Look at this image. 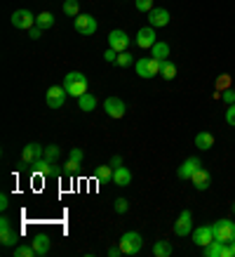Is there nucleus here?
<instances>
[{"label": "nucleus", "instance_id": "nucleus-31", "mask_svg": "<svg viewBox=\"0 0 235 257\" xmlns=\"http://www.w3.org/2000/svg\"><path fill=\"white\" fill-rule=\"evenodd\" d=\"M134 59H132V55H130V52H118V59H116V64L118 66H130V64H132Z\"/></svg>", "mask_w": 235, "mask_h": 257}, {"label": "nucleus", "instance_id": "nucleus-42", "mask_svg": "<svg viewBox=\"0 0 235 257\" xmlns=\"http://www.w3.org/2000/svg\"><path fill=\"white\" fill-rule=\"evenodd\" d=\"M110 168H113V170H116V168H120V165H122V158H120V156H113V158H110Z\"/></svg>", "mask_w": 235, "mask_h": 257}, {"label": "nucleus", "instance_id": "nucleus-7", "mask_svg": "<svg viewBox=\"0 0 235 257\" xmlns=\"http://www.w3.org/2000/svg\"><path fill=\"white\" fill-rule=\"evenodd\" d=\"M66 87L64 85H52L50 87V90H47V106H50V109H62L64 106V101H66Z\"/></svg>", "mask_w": 235, "mask_h": 257}, {"label": "nucleus", "instance_id": "nucleus-10", "mask_svg": "<svg viewBox=\"0 0 235 257\" xmlns=\"http://www.w3.org/2000/svg\"><path fill=\"white\" fill-rule=\"evenodd\" d=\"M12 24H14V29H33L36 26V17L28 12V10H14V15H12Z\"/></svg>", "mask_w": 235, "mask_h": 257}, {"label": "nucleus", "instance_id": "nucleus-23", "mask_svg": "<svg viewBox=\"0 0 235 257\" xmlns=\"http://www.w3.org/2000/svg\"><path fill=\"white\" fill-rule=\"evenodd\" d=\"M160 76H162L164 80H174L176 78V64H172L170 59H164V62L160 64Z\"/></svg>", "mask_w": 235, "mask_h": 257}, {"label": "nucleus", "instance_id": "nucleus-35", "mask_svg": "<svg viewBox=\"0 0 235 257\" xmlns=\"http://www.w3.org/2000/svg\"><path fill=\"white\" fill-rule=\"evenodd\" d=\"M82 156H85V154H82V149H78V147H76V149H70V161H76V163H82Z\"/></svg>", "mask_w": 235, "mask_h": 257}, {"label": "nucleus", "instance_id": "nucleus-19", "mask_svg": "<svg viewBox=\"0 0 235 257\" xmlns=\"http://www.w3.org/2000/svg\"><path fill=\"white\" fill-rule=\"evenodd\" d=\"M113 182H116L118 187H127V184L132 182V172L127 170L125 165H120V168L113 170Z\"/></svg>", "mask_w": 235, "mask_h": 257}, {"label": "nucleus", "instance_id": "nucleus-29", "mask_svg": "<svg viewBox=\"0 0 235 257\" xmlns=\"http://www.w3.org/2000/svg\"><path fill=\"white\" fill-rule=\"evenodd\" d=\"M59 154H62V149L56 147V144H50V147L45 149V158L50 161V163H54L56 158H59Z\"/></svg>", "mask_w": 235, "mask_h": 257}, {"label": "nucleus", "instance_id": "nucleus-4", "mask_svg": "<svg viewBox=\"0 0 235 257\" xmlns=\"http://www.w3.org/2000/svg\"><path fill=\"white\" fill-rule=\"evenodd\" d=\"M214 238L221 243H230L235 238V222L233 219H219L214 222Z\"/></svg>", "mask_w": 235, "mask_h": 257}, {"label": "nucleus", "instance_id": "nucleus-39", "mask_svg": "<svg viewBox=\"0 0 235 257\" xmlns=\"http://www.w3.org/2000/svg\"><path fill=\"white\" fill-rule=\"evenodd\" d=\"M40 36H42V29H40V26H33V29H28V38L38 40Z\"/></svg>", "mask_w": 235, "mask_h": 257}, {"label": "nucleus", "instance_id": "nucleus-20", "mask_svg": "<svg viewBox=\"0 0 235 257\" xmlns=\"http://www.w3.org/2000/svg\"><path fill=\"white\" fill-rule=\"evenodd\" d=\"M78 106L80 111H85V113H92L94 109H96V97L90 92H85L82 97H78Z\"/></svg>", "mask_w": 235, "mask_h": 257}, {"label": "nucleus", "instance_id": "nucleus-14", "mask_svg": "<svg viewBox=\"0 0 235 257\" xmlns=\"http://www.w3.org/2000/svg\"><path fill=\"white\" fill-rule=\"evenodd\" d=\"M158 40H156V29L153 26H146V29H139V33H136V45L141 47V50H146V47H153Z\"/></svg>", "mask_w": 235, "mask_h": 257}, {"label": "nucleus", "instance_id": "nucleus-15", "mask_svg": "<svg viewBox=\"0 0 235 257\" xmlns=\"http://www.w3.org/2000/svg\"><path fill=\"white\" fill-rule=\"evenodd\" d=\"M45 156V149L40 147L38 142H31V144H26L22 151V161H26V163H33V161H38V158Z\"/></svg>", "mask_w": 235, "mask_h": 257}, {"label": "nucleus", "instance_id": "nucleus-22", "mask_svg": "<svg viewBox=\"0 0 235 257\" xmlns=\"http://www.w3.org/2000/svg\"><path fill=\"white\" fill-rule=\"evenodd\" d=\"M196 147L200 149V151H207V149H212V147H214V135H212V133H198Z\"/></svg>", "mask_w": 235, "mask_h": 257}, {"label": "nucleus", "instance_id": "nucleus-9", "mask_svg": "<svg viewBox=\"0 0 235 257\" xmlns=\"http://www.w3.org/2000/svg\"><path fill=\"white\" fill-rule=\"evenodd\" d=\"M193 243L196 245H200V248H204V245H210L212 241H214V226L207 224V226H198V229H193Z\"/></svg>", "mask_w": 235, "mask_h": 257}, {"label": "nucleus", "instance_id": "nucleus-5", "mask_svg": "<svg viewBox=\"0 0 235 257\" xmlns=\"http://www.w3.org/2000/svg\"><path fill=\"white\" fill-rule=\"evenodd\" d=\"M73 26H76V31H78L80 36H87V38L96 33V19H94L92 15H78L76 22H73Z\"/></svg>", "mask_w": 235, "mask_h": 257}, {"label": "nucleus", "instance_id": "nucleus-43", "mask_svg": "<svg viewBox=\"0 0 235 257\" xmlns=\"http://www.w3.org/2000/svg\"><path fill=\"white\" fill-rule=\"evenodd\" d=\"M10 226H12V222H10L8 217H2V219H0V229H10Z\"/></svg>", "mask_w": 235, "mask_h": 257}, {"label": "nucleus", "instance_id": "nucleus-37", "mask_svg": "<svg viewBox=\"0 0 235 257\" xmlns=\"http://www.w3.org/2000/svg\"><path fill=\"white\" fill-rule=\"evenodd\" d=\"M104 59H106V62H113V64H116V59H118V52H116V50H113V47H108V50L104 52Z\"/></svg>", "mask_w": 235, "mask_h": 257}, {"label": "nucleus", "instance_id": "nucleus-16", "mask_svg": "<svg viewBox=\"0 0 235 257\" xmlns=\"http://www.w3.org/2000/svg\"><path fill=\"white\" fill-rule=\"evenodd\" d=\"M148 24L153 26V29H158V26H167L170 24V12L164 8H153L148 12Z\"/></svg>", "mask_w": 235, "mask_h": 257}, {"label": "nucleus", "instance_id": "nucleus-34", "mask_svg": "<svg viewBox=\"0 0 235 257\" xmlns=\"http://www.w3.org/2000/svg\"><path fill=\"white\" fill-rule=\"evenodd\" d=\"M78 170H80V163H76V161H70V158H68V163L64 165V172H66V175H76Z\"/></svg>", "mask_w": 235, "mask_h": 257}, {"label": "nucleus", "instance_id": "nucleus-36", "mask_svg": "<svg viewBox=\"0 0 235 257\" xmlns=\"http://www.w3.org/2000/svg\"><path fill=\"white\" fill-rule=\"evenodd\" d=\"M226 123L228 125H235V104H230L226 111Z\"/></svg>", "mask_w": 235, "mask_h": 257}, {"label": "nucleus", "instance_id": "nucleus-25", "mask_svg": "<svg viewBox=\"0 0 235 257\" xmlns=\"http://www.w3.org/2000/svg\"><path fill=\"white\" fill-rule=\"evenodd\" d=\"M153 255L156 257H170L172 255V243L170 241H158L153 245Z\"/></svg>", "mask_w": 235, "mask_h": 257}, {"label": "nucleus", "instance_id": "nucleus-30", "mask_svg": "<svg viewBox=\"0 0 235 257\" xmlns=\"http://www.w3.org/2000/svg\"><path fill=\"white\" fill-rule=\"evenodd\" d=\"M33 255H36L33 245H19V248H14V257H33Z\"/></svg>", "mask_w": 235, "mask_h": 257}, {"label": "nucleus", "instance_id": "nucleus-28", "mask_svg": "<svg viewBox=\"0 0 235 257\" xmlns=\"http://www.w3.org/2000/svg\"><path fill=\"white\" fill-rule=\"evenodd\" d=\"M64 12H66L68 17H73V19H76V17L80 15L78 0H64Z\"/></svg>", "mask_w": 235, "mask_h": 257}, {"label": "nucleus", "instance_id": "nucleus-18", "mask_svg": "<svg viewBox=\"0 0 235 257\" xmlns=\"http://www.w3.org/2000/svg\"><path fill=\"white\" fill-rule=\"evenodd\" d=\"M190 182H193V187L198 189V191H204V189H210V184H212V175L204 168H200V170L190 177Z\"/></svg>", "mask_w": 235, "mask_h": 257}, {"label": "nucleus", "instance_id": "nucleus-13", "mask_svg": "<svg viewBox=\"0 0 235 257\" xmlns=\"http://www.w3.org/2000/svg\"><path fill=\"white\" fill-rule=\"evenodd\" d=\"M202 252H204V257H233L228 243H221V241H216V238H214L210 245H204Z\"/></svg>", "mask_w": 235, "mask_h": 257}, {"label": "nucleus", "instance_id": "nucleus-17", "mask_svg": "<svg viewBox=\"0 0 235 257\" xmlns=\"http://www.w3.org/2000/svg\"><path fill=\"white\" fill-rule=\"evenodd\" d=\"M33 248H36V255L42 257L50 252V248H52V241H50V236L47 234H36L33 236V243H31Z\"/></svg>", "mask_w": 235, "mask_h": 257}, {"label": "nucleus", "instance_id": "nucleus-8", "mask_svg": "<svg viewBox=\"0 0 235 257\" xmlns=\"http://www.w3.org/2000/svg\"><path fill=\"white\" fill-rule=\"evenodd\" d=\"M200 168H202L200 158H198V156H190V158H186V161H184V163L179 165L176 175H179V179H190L198 170H200Z\"/></svg>", "mask_w": 235, "mask_h": 257}, {"label": "nucleus", "instance_id": "nucleus-26", "mask_svg": "<svg viewBox=\"0 0 235 257\" xmlns=\"http://www.w3.org/2000/svg\"><path fill=\"white\" fill-rule=\"evenodd\" d=\"M36 26H40V29H52V26H54V15H52V12H40V15L36 17Z\"/></svg>", "mask_w": 235, "mask_h": 257}, {"label": "nucleus", "instance_id": "nucleus-38", "mask_svg": "<svg viewBox=\"0 0 235 257\" xmlns=\"http://www.w3.org/2000/svg\"><path fill=\"white\" fill-rule=\"evenodd\" d=\"M221 97H224V101H226L228 106H230V104H235V90H226Z\"/></svg>", "mask_w": 235, "mask_h": 257}, {"label": "nucleus", "instance_id": "nucleus-33", "mask_svg": "<svg viewBox=\"0 0 235 257\" xmlns=\"http://www.w3.org/2000/svg\"><path fill=\"white\" fill-rule=\"evenodd\" d=\"M113 208H116V212H120V215H125L127 208H130V203H127V198H116V203H113Z\"/></svg>", "mask_w": 235, "mask_h": 257}, {"label": "nucleus", "instance_id": "nucleus-11", "mask_svg": "<svg viewBox=\"0 0 235 257\" xmlns=\"http://www.w3.org/2000/svg\"><path fill=\"white\" fill-rule=\"evenodd\" d=\"M127 45H130V36H127L125 31L116 29V31L108 33V47H113L116 52H125Z\"/></svg>", "mask_w": 235, "mask_h": 257}, {"label": "nucleus", "instance_id": "nucleus-6", "mask_svg": "<svg viewBox=\"0 0 235 257\" xmlns=\"http://www.w3.org/2000/svg\"><path fill=\"white\" fill-rule=\"evenodd\" d=\"M174 234L176 236H188V234H193V212L190 210H184L176 217V222H174Z\"/></svg>", "mask_w": 235, "mask_h": 257}, {"label": "nucleus", "instance_id": "nucleus-41", "mask_svg": "<svg viewBox=\"0 0 235 257\" xmlns=\"http://www.w3.org/2000/svg\"><path fill=\"white\" fill-rule=\"evenodd\" d=\"M118 255H122L120 245H110V248H108V257H118Z\"/></svg>", "mask_w": 235, "mask_h": 257}, {"label": "nucleus", "instance_id": "nucleus-24", "mask_svg": "<svg viewBox=\"0 0 235 257\" xmlns=\"http://www.w3.org/2000/svg\"><path fill=\"white\" fill-rule=\"evenodd\" d=\"M0 243H2V248H12L16 243V234L12 226L10 229H0Z\"/></svg>", "mask_w": 235, "mask_h": 257}, {"label": "nucleus", "instance_id": "nucleus-32", "mask_svg": "<svg viewBox=\"0 0 235 257\" xmlns=\"http://www.w3.org/2000/svg\"><path fill=\"white\" fill-rule=\"evenodd\" d=\"M134 5H136L139 12H150V10L156 8V5H153V0H134Z\"/></svg>", "mask_w": 235, "mask_h": 257}, {"label": "nucleus", "instance_id": "nucleus-40", "mask_svg": "<svg viewBox=\"0 0 235 257\" xmlns=\"http://www.w3.org/2000/svg\"><path fill=\"white\" fill-rule=\"evenodd\" d=\"M8 205H10V201H8V194L2 191V194H0V210L5 212V210H8Z\"/></svg>", "mask_w": 235, "mask_h": 257}, {"label": "nucleus", "instance_id": "nucleus-2", "mask_svg": "<svg viewBox=\"0 0 235 257\" xmlns=\"http://www.w3.org/2000/svg\"><path fill=\"white\" fill-rule=\"evenodd\" d=\"M160 59L156 57H141L134 62V69H136V76L141 78H153V76H160Z\"/></svg>", "mask_w": 235, "mask_h": 257}, {"label": "nucleus", "instance_id": "nucleus-44", "mask_svg": "<svg viewBox=\"0 0 235 257\" xmlns=\"http://www.w3.org/2000/svg\"><path fill=\"white\" fill-rule=\"evenodd\" d=\"M219 87H228V76H221L219 78Z\"/></svg>", "mask_w": 235, "mask_h": 257}, {"label": "nucleus", "instance_id": "nucleus-21", "mask_svg": "<svg viewBox=\"0 0 235 257\" xmlns=\"http://www.w3.org/2000/svg\"><path fill=\"white\" fill-rule=\"evenodd\" d=\"M150 57H156V59L164 62V59L170 57V45H167V43H162V40H158L156 45L150 47Z\"/></svg>", "mask_w": 235, "mask_h": 257}, {"label": "nucleus", "instance_id": "nucleus-3", "mask_svg": "<svg viewBox=\"0 0 235 257\" xmlns=\"http://www.w3.org/2000/svg\"><path fill=\"white\" fill-rule=\"evenodd\" d=\"M118 245L122 250V255H136V252H141L144 241H141V234H136V231H125Z\"/></svg>", "mask_w": 235, "mask_h": 257}, {"label": "nucleus", "instance_id": "nucleus-12", "mask_svg": "<svg viewBox=\"0 0 235 257\" xmlns=\"http://www.w3.org/2000/svg\"><path fill=\"white\" fill-rule=\"evenodd\" d=\"M104 109H106V113H108L110 118H122L127 113L125 101L120 99V97H108L106 104H104Z\"/></svg>", "mask_w": 235, "mask_h": 257}, {"label": "nucleus", "instance_id": "nucleus-45", "mask_svg": "<svg viewBox=\"0 0 235 257\" xmlns=\"http://www.w3.org/2000/svg\"><path fill=\"white\" fill-rule=\"evenodd\" d=\"M228 248H230V255L235 257V238H233V241H230V243H228Z\"/></svg>", "mask_w": 235, "mask_h": 257}, {"label": "nucleus", "instance_id": "nucleus-1", "mask_svg": "<svg viewBox=\"0 0 235 257\" xmlns=\"http://www.w3.org/2000/svg\"><path fill=\"white\" fill-rule=\"evenodd\" d=\"M87 78L85 73H80V71H70L68 76L64 78V87H66V92L70 94V97H82V94L87 92Z\"/></svg>", "mask_w": 235, "mask_h": 257}, {"label": "nucleus", "instance_id": "nucleus-27", "mask_svg": "<svg viewBox=\"0 0 235 257\" xmlns=\"http://www.w3.org/2000/svg\"><path fill=\"white\" fill-rule=\"evenodd\" d=\"M94 177L99 182H110L113 179V168L110 165H99V168H94Z\"/></svg>", "mask_w": 235, "mask_h": 257}, {"label": "nucleus", "instance_id": "nucleus-46", "mask_svg": "<svg viewBox=\"0 0 235 257\" xmlns=\"http://www.w3.org/2000/svg\"><path fill=\"white\" fill-rule=\"evenodd\" d=\"M230 210H233V215H235V203H233V208H230Z\"/></svg>", "mask_w": 235, "mask_h": 257}]
</instances>
